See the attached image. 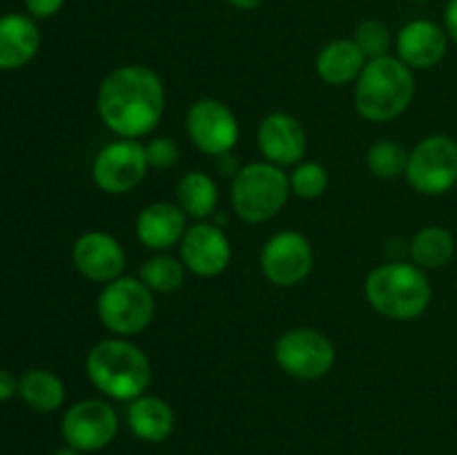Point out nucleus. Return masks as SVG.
I'll return each instance as SVG.
<instances>
[{"label": "nucleus", "instance_id": "nucleus-19", "mask_svg": "<svg viewBox=\"0 0 457 455\" xmlns=\"http://www.w3.org/2000/svg\"><path fill=\"white\" fill-rule=\"evenodd\" d=\"M174 410L165 400L156 395H141L129 401L128 426L141 442L159 444L165 442L174 431Z\"/></svg>", "mask_w": 457, "mask_h": 455}, {"label": "nucleus", "instance_id": "nucleus-8", "mask_svg": "<svg viewBox=\"0 0 457 455\" xmlns=\"http://www.w3.org/2000/svg\"><path fill=\"white\" fill-rule=\"evenodd\" d=\"M337 352L324 333L308 326L290 328L275 342V361L286 375L312 382L330 373Z\"/></svg>", "mask_w": 457, "mask_h": 455}, {"label": "nucleus", "instance_id": "nucleus-20", "mask_svg": "<svg viewBox=\"0 0 457 455\" xmlns=\"http://www.w3.org/2000/svg\"><path fill=\"white\" fill-rule=\"evenodd\" d=\"M369 58L361 54L353 38L330 40L320 49L315 61L317 76L328 85H348L355 83L364 71Z\"/></svg>", "mask_w": 457, "mask_h": 455}, {"label": "nucleus", "instance_id": "nucleus-17", "mask_svg": "<svg viewBox=\"0 0 457 455\" xmlns=\"http://www.w3.org/2000/svg\"><path fill=\"white\" fill-rule=\"evenodd\" d=\"M137 236L145 248L163 252L181 244L187 230V214L172 201H154L137 217Z\"/></svg>", "mask_w": 457, "mask_h": 455}, {"label": "nucleus", "instance_id": "nucleus-4", "mask_svg": "<svg viewBox=\"0 0 457 455\" xmlns=\"http://www.w3.org/2000/svg\"><path fill=\"white\" fill-rule=\"evenodd\" d=\"M415 76L397 56L373 58L355 80V110L370 123H388L409 110Z\"/></svg>", "mask_w": 457, "mask_h": 455}, {"label": "nucleus", "instance_id": "nucleus-3", "mask_svg": "<svg viewBox=\"0 0 457 455\" xmlns=\"http://www.w3.org/2000/svg\"><path fill=\"white\" fill-rule=\"evenodd\" d=\"M366 302L379 315L397 321L418 319L431 303L433 288L427 272L415 263L391 261L373 268L364 281Z\"/></svg>", "mask_w": 457, "mask_h": 455}, {"label": "nucleus", "instance_id": "nucleus-11", "mask_svg": "<svg viewBox=\"0 0 457 455\" xmlns=\"http://www.w3.org/2000/svg\"><path fill=\"white\" fill-rule=\"evenodd\" d=\"M186 132L196 150L208 156L230 154L241 136L235 112L217 98H199L187 110Z\"/></svg>", "mask_w": 457, "mask_h": 455}, {"label": "nucleus", "instance_id": "nucleus-25", "mask_svg": "<svg viewBox=\"0 0 457 455\" xmlns=\"http://www.w3.org/2000/svg\"><path fill=\"white\" fill-rule=\"evenodd\" d=\"M366 165H369L370 174L384 181H393L406 174V165H409V152L402 143L393 141V138H382L375 141L366 152Z\"/></svg>", "mask_w": 457, "mask_h": 455}, {"label": "nucleus", "instance_id": "nucleus-33", "mask_svg": "<svg viewBox=\"0 0 457 455\" xmlns=\"http://www.w3.org/2000/svg\"><path fill=\"white\" fill-rule=\"evenodd\" d=\"M52 455H83V453H80L79 449H74V446L65 444V446H61V449H58V451H54Z\"/></svg>", "mask_w": 457, "mask_h": 455}, {"label": "nucleus", "instance_id": "nucleus-32", "mask_svg": "<svg viewBox=\"0 0 457 455\" xmlns=\"http://www.w3.org/2000/svg\"><path fill=\"white\" fill-rule=\"evenodd\" d=\"M235 9H241V12H250V9H257L262 7L266 0H228Z\"/></svg>", "mask_w": 457, "mask_h": 455}, {"label": "nucleus", "instance_id": "nucleus-23", "mask_svg": "<svg viewBox=\"0 0 457 455\" xmlns=\"http://www.w3.org/2000/svg\"><path fill=\"white\" fill-rule=\"evenodd\" d=\"M409 252L415 266L422 270H437L453 259L455 236L442 226H427L415 232Z\"/></svg>", "mask_w": 457, "mask_h": 455}, {"label": "nucleus", "instance_id": "nucleus-24", "mask_svg": "<svg viewBox=\"0 0 457 455\" xmlns=\"http://www.w3.org/2000/svg\"><path fill=\"white\" fill-rule=\"evenodd\" d=\"M138 279L159 294H170L179 290L186 281V266L181 259L170 257V254L159 252L154 257L145 259V263L138 270Z\"/></svg>", "mask_w": 457, "mask_h": 455}, {"label": "nucleus", "instance_id": "nucleus-27", "mask_svg": "<svg viewBox=\"0 0 457 455\" xmlns=\"http://www.w3.org/2000/svg\"><path fill=\"white\" fill-rule=\"evenodd\" d=\"M353 40H355L357 47L361 49V54H364L369 61H373V58L388 56L393 36L386 22H382L379 18H366V21H361L360 25H357Z\"/></svg>", "mask_w": 457, "mask_h": 455}, {"label": "nucleus", "instance_id": "nucleus-1", "mask_svg": "<svg viewBox=\"0 0 457 455\" xmlns=\"http://www.w3.org/2000/svg\"><path fill=\"white\" fill-rule=\"evenodd\" d=\"M96 110L103 125L119 138L147 136L163 119V80L145 65L116 67L98 87Z\"/></svg>", "mask_w": 457, "mask_h": 455}, {"label": "nucleus", "instance_id": "nucleus-2", "mask_svg": "<svg viewBox=\"0 0 457 455\" xmlns=\"http://www.w3.org/2000/svg\"><path fill=\"white\" fill-rule=\"evenodd\" d=\"M89 382L98 393L116 401L145 395L152 382V364L145 352L125 337L98 342L85 360Z\"/></svg>", "mask_w": 457, "mask_h": 455}, {"label": "nucleus", "instance_id": "nucleus-30", "mask_svg": "<svg viewBox=\"0 0 457 455\" xmlns=\"http://www.w3.org/2000/svg\"><path fill=\"white\" fill-rule=\"evenodd\" d=\"M18 384H21V379L13 377L9 370L0 368V401L12 400V397L18 393Z\"/></svg>", "mask_w": 457, "mask_h": 455}, {"label": "nucleus", "instance_id": "nucleus-12", "mask_svg": "<svg viewBox=\"0 0 457 455\" xmlns=\"http://www.w3.org/2000/svg\"><path fill=\"white\" fill-rule=\"evenodd\" d=\"M65 444L80 453H94L114 442L119 433V415L105 400H80L65 410L61 422Z\"/></svg>", "mask_w": 457, "mask_h": 455}, {"label": "nucleus", "instance_id": "nucleus-13", "mask_svg": "<svg viewBox=\"0 0 457 455\" xmlns=\"http://www.w3.org/2000/svg\"><path fill=\"white\" fill-rule=\"evenodd\" d=\"M232 259L230 239L223 228L199 221L186 230L181 239V261L196 277H217Z\"/></svg>", "mask_w": 457, "mask_h": 455}, {"label": "nucleus", "instance_id": "nucleus-22", "mask_svg": "<svg viewBox=\"0 0 457 455\" xmlns=\"http://www.w3.org/2000/svg\"><path fill=\"white\" fill-rule=\"evenodd\" d=\"M18 395L38 413H54L65 401V384L56 373L45 368L27 370L18 384Z\"/></svg>", "mask_w": 457, "mask_h": 455}, {"label": "nucleus", "instance_id": "nucleus-16", "mask_svg": "<svg viewBox=\"0 0 457 455\" xmlns=\"http://www.w3.org/2000/svg\"><path fill=\"white\" fill-rule=\"evenodd\" d=\"M397 58L411 70H431L445 61L449 52V34L437 22L418 18L406 22L395 40Z\"/></svg>", "mask_w": 457, "mask_h": 455}, {"label": "nucleus", "instance_id": "nucleus-15", "mask_svg": "<svg viewBox=\"0 0 457 455\" xmlns=\"http://www.w3.org/2000/svg\"><path fill=\"white\" fill-rule=\"evenodd\" d=\"M257 143L268 163L297 165L306 154V129L288 112H272L257 128Z\"/></svg>", "mask_w": 457, "mask_h": 455}, {"label": "nucleus", "instance_id": "nucleus-5", "mask_svg": "<svg viewBox=\"0 0 457 455\" xmlns=\"http://www.w3.org/2000/svg\"><path fill=\"white\" fill-rule=\"evenodd\" d=\"M290 196L288 174L268 161L241 165L232 177V210L245 223H266L284 208Z\"/></svg>", "mask_w": 457, "mask_h": 455}, {"label": "nucleus", "instance_id": "nucleus-21", "mask_svg": "<svg viewBox=\"0 0 457 455\" xmlns=\"http://www.w3.org/2000/svg\"><path fill=\"white\" fill-rule=\"evenodd\" d=\"M177 203L187 217L205 221V219H210L217 212V183H214V178L210 174L201 172V170L183 174L177 183Z\"/></svg>", "mask_w": 457, "mask_h": 455}, {"label": "nucleus", "instance_id": "nucleus-26", "mask_svg": "<svg viewBox=\"0 0 457 455\" xmlns=\"http://www.w3.org/2000/svg\"><path fill=\"white\" fill-rule=\"evenodd\" d=\"M290 192L297 194L299 199H320L328 190V170L317 161H302L295 165V170L288 177Z\"/></svg>", "mask_w": 457, "mask_h": 455}, {"label": "nucleus", "instance_id": "nucleus-34", "mask_svg": "<svg viewBox=\"0 0 457 455\" xmlns=\"http://www.w3.org/2000/svg\"><path fill=\"white\" fill-rule=\"evenodd\" d=\"M413 3H428V0H413Z\"/></svg>", "mask_w": 457, "mask_h": 455}, {"label": "nucleus", "instance_id": "nucleus-31", "mask_svg": "<svg viewBox=\"0 0 457 455\" xmlns=\"http://www.w3.org/2000/svg\"><path fill=\"white\" fill-rule=\"evenodd\" d=\"M445 29L449 38L457 43V0H449L445 9Z\"/></svg>", "mask_w": 457, "mask_h": 455}, {"label": "nucleus", "instance_id": "nucleus-14", "mask_svg": "<svg viewBox=\"0 0 457 455\" xmlns=\"http://www.w3.org/2000/svg\"><path fill=\"white\" fill-rule=\"evenodd\" d=\"M71 261L76 270L89 281L110 284L123 277L125 250L112 235L101 230H89L76 239L71 248Z\"/></svg>", "mask_w": 457, "mask_h": 455}, {"label": "nucleus", "instance_id": "nucleus-6", "mask_svg": "<svg viewBox=\"0 0 457 455\" xmlns=\"http://www.w3.org/2000/svg\"><path fill=\"white\" fill-rule=\"evenodd\" d=\"M154 293L138 277H119L103 284L96 299L101 324L119 337H129L147 328L154 317Z\"/></svg>", "mask_w": 457, "mask_h": 455}, {"label": "nucleus", "instance_id": "nucleus-9", "mask_svg": "<svg viewBox=\"0 0 457 455\" xmlns=\"http://www.w3.org/2000/svg\"><path fill=\"white\" fill-rule=\"evenodd\" d=\"M150 163L145 145L134 138H119L98 150L92 163V178L98 190L107 194H128L141 186Z\"/></svg>", "mask_w": 457, "mask_h": 455}, {"label": "nucleus", "instance_id": "nucleus-18", "mask_svg": "<svg viewBox=\"0 0 457 455\" xmlns=\"http://www.w3.org/2000/svg\"><path fill=\"white\" fill-rule=\"evenodd\" d=\"M40 47L38 25L31 16H0V70H21L34 61Z\"/></svg>", "mask_w": 457, "mask_h": 455}, {"label": "nucleus", "instance_id": "nucleus-29", "mask_svg": "<svg viewBox=\"0 0 457 455\" xmlns=\"http://www.w3.org/2000/svg\"><path fill=\"white\" fill-rule=\"evenodd\" d=\"M65 0H25V7L31 18H52L62 9Z\"/></svg>", "mask_w": 457, "mask_h": 455}, {"label": "nucleus", "instance_id": "nucleus-7", "mask_svg": "<svg viewBox=\"0 0 457 455\" xmlns=\"http://www.w3.org/2000/svg\"><path fill=\"white\" fill-rule=\"evenodd\" d=\"M406 181L415 192L440 196L457 186V143L446 134H431L409 152Z\"/></svg>", "mask_w": 457, "mask_h": 455}, {"label": "nucleus", "instance_id": "nucleus-28", "mask_svg": "<svg viewBox=\"0 0 457 455\" xmlns=\"http://www.w3.org/2000/svg\"><path fill=\"white\" fill-rule=\"evenodd\" d=\"M145 154H147V163H150V168L168 170L179 163V154H181V152H179V145L172 141V138L156 136L145 145Z\"/></svg>", "mask_w": 457, "mask_h": 455}, {"label": "nucleus", "instance_id": "nucleus-10", "mask_svg": "<svg viewBox=\"0 0 457 455\" xmlns=\"http://www.w3.org/2000/svg\"><path fill=\"white\" fill-rule=\"evenodd\" d=\"M259 263H262L263 277L272 285L293 288L311 275L315 252L306 235L297 230H281L263 244Z\"/></svg>", "mask_w": 457, "mask_h": 455}]
</instances>
